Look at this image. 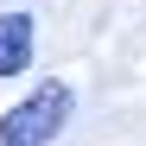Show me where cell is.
I'll list each match as a JSON object with an SVG mask.
<instances>
[{
    "mask_svg": "<svg viewBox=\"0 0 146 146\" xmlns=\"http://www.w3.org/2000/svg\"><path fill=\"white\" fill-rule=\"evenodd\" d=\"M32 13H0V76H26L32 70Z\"/></svg>",
    "mask_w": 146,
    "mask_h": 146,
    "instance_id": "2",
    "label": "cell"
},
{
    "mask_svg": "<svg viewBox=\"0 0 146 146\" xmlns=\"http://www.w3.org/2000/svg\"><path fill=\"white\" fill-rule=\"evenodd\" d=\"M64 121H70V83H44L0 114V146H44L64 133Z\"/></svg>",
    "mask_w": 146,
    "mask_h": 146,
    "instance_id": "1",
    "label": "cell"
}]
</instances>
